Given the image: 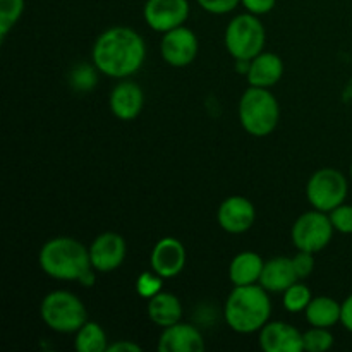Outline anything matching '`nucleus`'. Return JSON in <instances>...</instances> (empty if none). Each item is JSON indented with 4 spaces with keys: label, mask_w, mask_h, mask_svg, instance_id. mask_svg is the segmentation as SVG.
<instances>
[{
    "label": "nucleus",
    "mask_w": 352,
    "mask_h": 352,
    "mask_svg": "<svg viewBox=\"0 0 352 352\" xmlns=\"http://www.w3.org/2000/svg\"><path fill=\"white\" fill-rule=\"evenodd\" d=\"M146 58V43L133 28L113 26L96 38L91 60L96 71L109 78L124 79L140 71Z\"/></svg>",
    "instance_id": "1"
},
{
    "label": "nucleus",
    "mask_w": 352,
    "mask_h": 352,
    "mask_svg": "<svg viewBox=\"0 0 352 352\" xmlns=\"http://www.w3.org/2000/svg\"><path fill=\"white\" fill-rule=\"evenodd\" d=\"M272 315L268 291L260 284L234 285L223 306L226 323L237 333L260 332Z\"/></svg>",
    "instance_id": "2"
},
{
    "label": "nucleus",
    "mask_w": 352,
    "mask_h": 352,
    "mask_svg": "<svg viewBox=\"0 0 352 352\" xmlns=\"http://www.w3.org/2000/svg\"><path fill=\"white\" fill-rule=\"evenodd\" d=\"M40 267L55 280H81L91 270L89 248L72 237H54L41 246Z\"/></svg>",
    "instance_id": "3"
},
{
    "label": "nucleus",
    "mask_w": 352,
    "mask_h": 352,
    "mask_svg": "<svg viewBox=\"0 0 352 352\" xmlns=\"http://www.w3.org/2000/svg\"><path fill=\"white\" fill-rule=\"evenodd\" d=\"M280 107L268 88L250 86L239 100V120L243 129L254 138H265L275 131Z\"/></svg>",
    "instance_id": "4"
},
{
    "label": "nucleus",
    "mask_w": 352,
    "mask_h": 352,
    "mask_svg": "<svg viewBox=\"0 0 352 352\" xmlns=\"http://www.w3.org/2000/svg\"><path fill=\"white\" fill-rule=\"evenodd\" d=\"M40 315L45 325L58 333L78 332L88 322L82 301L69 291L48 292L41 301Z\"/></svg>",
    "instance_id": "5"
},
{
    "label": "nucleus",
    "mask_w": 352,
    "mask_h": 352,
    "mask_svg": "<svg viewBox=\"0 0 352 352\" xmlns=\"http://www.w3.org/2000/svg\"><path fill=\"white\" fill-rule=\"evenodd\" d=\"M265 43L267 31L254 14H239L227 24L226 48L236 60H253L263 52Z\"/></svg>",
    "instance_id": "6"
},
{
    "label": "nucleus",
    "mask_w": 352,
    "mask_h": 352,
    "mask_svg": "<svg viewBox=\"0 0 352 352\" xmlns=\"http://www.w3.org/2000/svg\"><path fill=\"white\" fill-rule=\"evenodd\" d=\"M347 191L349 186L346 175L330 167L316 170L306 184V198L309 205L325 213H330L333 208L342 205L347 198Z\"/></svg>",
    "instance_id": "7"
},
{
    "label": "nucleus",
    "mask_w": 352,
    "mask_h": 352,
    "mask_svg": "<svg viewBox=\"0 0 352 352\" xmlns=\"http://www.w3.org/2000/svg\"><path fill=\"white\" fill-rule=\"evenodd\" d=\"M333 229L330 215L325 212L313 208L298 217L291 230V237L298 251H308V253H318L325 250L332 241Z\"/></svg>",
    "instance_id": "8"
},
{
    "label": "nucleus",
    "mask_w": 352,
    "mask_h": 352,
    "mask_svg": "<svg viewBox=\"0 0 352 352\" xmlns=\"http://www.w3.org/2000/svg\"><path fill=\"white\" fill-rule=\"evenodd\" d=\"M143 17L148 26L158 33H167L184 26L189 17L188 0H146Z\"/></svg>",
    "instance_id": "9"
},
{
    "label": "nucleus",
    "mask_w": 352,
    "mask_h": 352,
    "mask_svg": "<svg viewBox=\"0 0 352 352\" xmlns=\"http://www.w3.org/2000/svg\"><path fill=\"white\" fill-rule=\"evenodd\" d=\"M199 43L189 28L179 26L164 33L160 41V54L172 67H188L198 55Z\"/></svg>",
    "instance_id": "10"
},
{
    "label": "nucleus",
    "mask_w": 352,
    "mask_h": 352,
    "mask_svg": "<svg viewBox=\"0 0 352 352\" xmlns=\"http://www.w3.org/2000/svg\"><path fill=\"white\" fill-rule=\"evenodd\" d=\"M126 239L117 232H103L89 246L91 267L100 274L117 270L126 260Z\"/></svg>",
    "instance_id": "11"
},
{
    "label": "nucleus",
    "mask_w": 352,
    "mask_h": 352,
    "mask_svg": "<svg viewBox=\"0 0 352 352\" xmlns=\"http://www.w3.org/2000/svg\"><path fill=\"white\" fill-rule=\"evenodd\" d=\"M256 210L246 196H229L223 199L217 212L220 227L229 234H244L253 227Z\"/></svg>",
    "instance_id": "12"
},
{
    "label": "nucleus",
    "mask_w": 352,
    "mask_h": 352,
    "mask_svg": "<svg viewBox=\"0 0 352 352\" xmlns=\"http://www.w3.org/2000/svg\"><path fill=\"white\" fill-rule=\"evenodd\" d=\"M151 270L164 278H174L186 267V248L175 237H164L153 246L150 254Z\"/></svg>",
    "instance_id": "13"
},
{
    "label": "nucleus",
    "mask_w": 352,
    "mask_h": 352,
    "mask_svg": "<svg viewBox=\"0 0 352 352\" xmlns=\"http://www.w3.org/2000/svg\"><path fill=\"white\" fill-rule=\"evenodd\" d=\"M260 347L265 352H301L305 351V339L289 323L268 322L260 330Z\"/></svg>",
    "instance_id": "14"
},
{
    "label": "nucleus",
    "mask_w": 352,
    "mask_h": 352,
    "mask_svg": "<svg viewBox=\"0 0 352 352\" xmlns=\"http://www.w3.org/2000/svg\"><path fill=\"white\" fill-rule=\"evenodd\" d=\"M206 344L201 332L191 323H175L167 327L158 339L160 352H201Z\"/></svg>",
    "instance_id": "15"
},
{
    "label": "nucleus",
    "mask_w": 352,
    "mask_h": 352,
    "mask_svg": "<svg viewBox=\"0 0 352 352\" xmlns=\"http://www.w3.org/2000/svg\"><path fill=\"white\" fill-rule=\"evenodd\" d=\"M144 105L141 86L133 81H120L110 93V110L120 120H134Z\"/></svg>",
    "instance_id": "16"
},
{
    "label": "nucleus",
    "mask_w": 352,
    "mask_h": 352,
    "mask_svg": "<svg viewBox=\"0 0 352 352\" xmlns=\"http://www.w3.org/2000/svg\"><path fill=\"white\" fill-rule=\"evenodd\" d=\"M284 76V62L277 54L261 52L260 55L250 62V71L246 78L251 86L258 88H272L277 85Z\"/></svg>",
    "instance_id": "17"
},
{
    "label": "nucleus",
    "mask_w": 352,
    "mask_h": 352,
    "mask_svg": "<svg viewBox=\"0 0 352 352\" xmlns=\"http://www.w3.org/2000/svg\"><path fill=\"white\" fill-rule=\"evenodd\" d=\"M299 280L296 274L292 258L277 256L265 261L263 272L260 277V285H263L268 292H284L292 284Z\"/></svg>",
    "instance_id": "18"
},
{
    "label": "nucleus",
    "mask_w": 352,
    "mask_h": 352,
    "mask_svg": "<svg viewBox=\"0 0 352 352\" xmlns=\"http://www.w3.org/2000/svg\"><path fill=\"white\" fill-rule=\"evenodd\" d=\"M148 318L160 329H167L181 322L182 305L177 296L162 291L148 299Z\"/></svg>",
    "instance_id": "19"
},
{
    "label": "nucleus",
    "mask_w": 352,
    "mask_h": 352,
    "mask_svg": "<svg viewBox=\"0 0 352 352\" xmlns=\"http://www.w3.org/2000/svg\"><path fill=\"white\" fill-rule=\"evenodd\" d=\"M265 261L254 251H243L236 254L229 265V278L232 285L260 284Z\"/></svg>",
    "instance_id": "20"
},
{
    "label": "nucleus",
    "mask_w": 352,
    "mask_h": 352,
    "mask_svg": "<svg viewBox=\"0 0 352 352\" xmlns=\"http://www.w3.org/2000/svg\"><path fill=\"white\" fill-rule=\"evenodd\" d=\"M306 320L311 327H322V329H332L340 322L342 315V305L329 296H318L313 298L306 308Z\"/></svg>",
    "instance_id": "21"
},
{
    "label": "nucleus",
    "mask_w": 352,
    "mask_h": 352,
    "mask_svg": "<svg viewBox=\"0 0 352 352\" xmlns=\"http://www.w3.org/2000/svg\"><path fill=\"white\" fill-rule=\"evenodd\" d=\"M109 339L96 322H86L76 332L74 347L78 352H105L109 351Z\"/></svg>",
    "instance_id": "22"
},
{
    "label": "nucleus",
    "mask_w": 352,
    "mask_h": 352,
    "mask_svg": "<svg viewBox=\"0 0 352 352\" xmlns=\"http://www.w3.org/2000/svg\"><path fill=\"white\" fill-rule=\"evenodd\" d=\"M311 299L313 296L309 287L299 280L282 292V305H284V308L287 309L289 313L306 311V308H308V305L311 302Z\"/></svg>",
    "instance_id": "23"
},
{
    "label": "nucleus",
    "mask_w": 352,
    "mask_h": 352,
    "mask_svg": "<svg viewBox=\"0 0 352 352\" xmlns=\"http://www.w3.org/2000/svg\"><path fill=\"white\" fill-rule=\"evenodd\" d=\"M24 12V0H0V40H6Z\"/></svg>",
    "instance_id": "24"
},
{
    "label": "nucleus",
    "mask_w": 352,
    "mask_h": 352,
    "mask_svg": "<svg viewBox=\"0 0 352 352\" xmlns=\"http://www.w3.org/2000/svg\"><path fill=\"white\" fill-rule=\"evenodd\" d=\"M302 339H305V351L308 352H323L333 346V336L330 329H322V327H311L308 332L302 333Z\"/></svg>",
    "instance_id": "25"
},
{
    "label": "nucleus",
    "mask_w": 352,
    "mask_h": 352,
    "mask_svg": "<svg viewBox=\"0 0 352 352\" xmlns=\"http://www.w3.org/2000/svg\"><path fill=\"white\" fill-rule=\"evenodd\" d=\"M162 280H164V277L155 274L153 270L143 272L136 280L138 294L144 299H151L153 296H157L158 292H162Z\"/></svg>",
    "instance_id": "26"
},
{
    "label": "nucleus",
    "mask_w": 352,
    "mask_h": 352,
    "mask_svg": "<svg viewBox=\"0 0 352 352\" xmlns=\"http://www.w3.org/2000/svg\"><path fill=\"white\" fill-rule=\"evenodd\" d=\"M95 64L93 65H78L71 74V82L76 89L79 91H89L93 86L96 85V74H95Z\"/></svg>",
    "instance_id": "27"
},
{
    "label": "nucleus",
    "mask_w": 352,
    "mask_h": 352,
    "mask_svg": "<svg viewBox=\"0 0 352 352\" xmlns=\"http://www.w3.org/2000/svg\"><path fill=\"white\" fill-rule=\"evenodd\" d=\"M332 226L337 232L340 234H352V205H339L329 213Z\"/></svg>",
    "instance_id": "28"
},
{
    "label": "nucleus",
    "mask_w": 352,
    "mask_h": 352,
    "mask_svg": "<svg viewBox=\"0 0 352 352\" xmlns=\"http://www.w3.org/2000/svg\"><path fill=\"white\" fill-rule=\"evenodd\" d=\"M198 6L203 10L215 16H222V14H229L236 9L241 3V0H196Z\"/></svg>",
    "instance_id": "29"
},
{
    "label": "nucleus",
    "mask_w": 352,
    "mask_h": 352,
    "mask_svg": "<svg viewBox=\"0 0 352 352\" xmlns=\"http://www.w3.org/2000/svg\"><path fill=\"white\" fill-rule=\"evenodd\" d=\"M292 263H294L296 274H298L299 280L309 277L315 270V253H308V251H298L294 258H292Z\"/></svg>",
    "instance_id": "30"
},
{
    "label": "nucleus",
    "mask_w": 352,
    "mask_h": 352,
    "mask_svg": "<svg viewBox=\"0 0 352 352\" xmlns=\"http://www.w3.org/2000/svg\"><path fill=\"white\" fill-rule=\"evenodd\" d=\"M241 3L248 12L254 14V16H265L274 10L277 0H241Z\"/></svg>",
    "instance_id": "31"
},
{
    "label": "nucleus",
    "mask_w": 352,
    "mask_h": 352,
    "mask_svg": "<svg viewBox=\"0 0 352 352\" xmlns=\"http://www.w3.org/2000/svg\"><path fill=\"white\" fill-rule=\"evenodd\" d=\"M340 323L344 329L352 333V294L347 296L342 302V315H340Z\"/></svg>",
    "instance_id": "32"
},
{
    "label": "nucleus",
    "mask_w": 352,
    "mask_h": 352,
    "mask_svg": "<svg viewBox=\"0 0 352 352\" xmlns=\"http://www.w3.org/2000/svg\"><path fill=\"white\" fill-rule=\"evenodd\" d=\"M110 352H141L140 344L133 342V340H117L109 346Z\"/></svg>",
    "instance_id": "33"
},
{
    "label": "nucleus",
    "mask_w": 352,
    "mask_h": 352,
    "mask_svg": "<svg viewBox=\"0 0 352 352\" xmlns=\"http://www.w3.org/2000/svg\"><path fill=\"white\" fill-rule=\"evenodd\" d=\"M351 179H352V164H351Z\"/></svg>",
    "instance_id": "34"
}]
</instances>
